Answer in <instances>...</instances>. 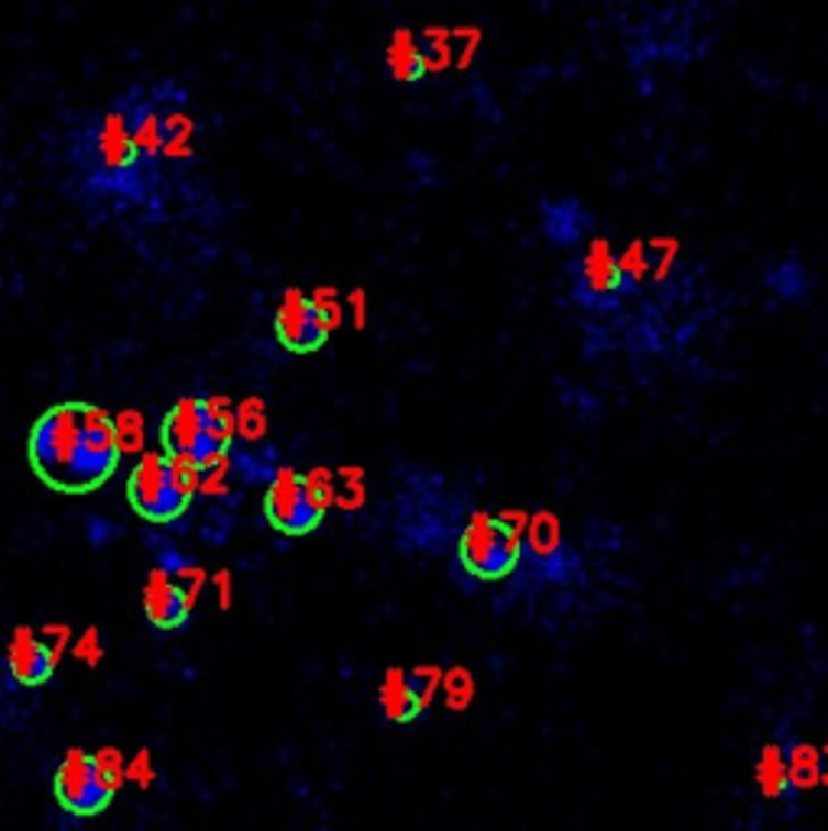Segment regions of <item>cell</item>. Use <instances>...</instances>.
I'll return each instance as SVG.
<instances>
[{
	"label": "cell",
	"mask_w": 828,
	"mask_h": 831,
	"mask_svg": "<svg viewBox=\"0 0 828 831\" xmlns=\"http://www.w3.org/2000/svg\"><path fill=\"white\" fill-rule=\"evenodd\" d=\"M128 779H131V783H137L140 789H146V786L156 779V766H153L150 751H140L137 757L128 763Z\"/></svg>",
	"instance_id": "obj_30"
},
{
	"label": "cell",
	"mask_w": 828,
	"mask_h": 831,
	"mask_svg": "<svg viewBox=\"0 0 828 831\" xmlns=\"http://www.w3.org/2000/svg\"><path fill=\"white\" fill-rule=\"evenodd\" d=\"M754 779L763 799L773 802H786L793 799V786H790V769H786V757H783V744H763L760 751L758 766H754Z\"/></svg>",
	"instance_id": "obj_18"
},
{
	"label": "cell",
	"mask_w": 828,
	"mask_h": 831,
	"mask_svg": "<svg viewBox=\"0 0 828 831\" xmlns=\"http://www.w3.org/2000/svg\"><path fill=\"white\" fill-rule=\"evenodd\" d=\"M763 289L770 296H776L780 302H803L813 292V274L806 270V264L796 254H790V257H780L776 264L766 267Z\"/></svg>",
	"instance_id": "obj_16"
},
{
	"label": "cell",
	"mask_w": 828,
	"mask_h": 831,
	"mask_svg": "<svg viewBox=\"0 0 828 831\" xmlns=\"http://www.w3.org/2000/svg\"><path fill=\"white\" fill-rule=\"evenodd\" d=\"M387 71H390V78L394 81H400V85H416V81H422L426 78V53H422V46L416 43V36L410 30H397L394 36H390V46H387Z\"/></svg>",
	"instance_id": "obj_17"
},
{
	"label": "cell",
	"mask_w": 828,
	"mask_h": 831,
	"mask_svg": "<svg viewBox=\"0 0 828 831\" xmlns=\"http://www.w3.org/2000/svg\"><path fill=\"white\" fill-rule=\"evenodd\" d=\"M312 302H316V309H319V315H322L325 329H329V332H335V329L342 325V306H339V299H335L332 292H319Z\"/></svg>",
	"instance_id": "obj_31"
},
{
	"label": "cell",
	"mask_w": 828,
	"mask_h": 831,
	"mask_svg": "<svg viewBox=\"0 0 828 831\" xmlns=\"http://www.w3.org/2000/svg\"><path fill=\"white\" fill-rule=\"evenodd\" d=\"M7 666H10V673H13V679L20 686H43V683L53 679V673H56L59 663L43 646V640H40L36 630L16 627L13 636H10V643H7Z\"/></svg>",
	"instance_id": "obj_13"
},
{
	"label": "cell",
	"mask_w": 828,
	"mask_h": 831,
	"mask_svg": "<svg viewBox=\"0 0 828 831\" xmlns=\"http://www.w3.org/2000/svg\"><path fill=\"white\" fill-rule=\"evenodd\" d=\"M53 789H56L59 806L71 816H98L114 799V793L101 783V776L91 763V754H85L78 747H71L63 763L56 766Z\"/></svg>",
	"instance_id": "obj_9"
},
{
	"label": "cell",
	"mask_w": 828,
	"mask_h": 831,
	"mask_svg": "<svg viewBox=\"0 0 828 831\" xmlns=\"http://www.w3.org/2000/svg\"><path fill=\"white\" fill-rule=\"evenodd\" d=\"M540 221H543V234H547L552 247H578L585 241V234L595 228V214L575 196L543 199L540 202Z\"/></svg>",
	"instance_id": "obj_14"
},
{
	"label": "cell",
	"mask_w": 828,
	"mask_h": 831,
	"mask_svg": "<svg viewBox=\"0 0 828 831\" xmlns=\"http://www.w3.org/2000/svg\"><path fill=\"white\" fill-rule=\"evenodd\" d=\"M40 640H43V646L53 653L56 663L63 660L66 650H71V630L66 623H46V627L40 630Z\"/></svg>",
	"instance_id": "obj_28"
},
{
	"label": "cell",
	"mask_w": 828,
	"mask_h": 831,
	"mask_svg": "<svg viewBox=\"0 0 828 831\" xmlns=\"http://www.w3.org/2000/svg\"><path fill=\"white\" fill-rule=\"evenodd\" d=\"M783 757H786L793 793L819 786V779H823V751L819 747H813L806 741H790V744H783Z\"/></svg>",
	"instance_id": "obj_19"
},
{
	"label": "cell",
	"mask_w": 828,
	"mask_h": 831,
	"mask_svg": "<svg viewBox=\"0 0 828 831\" xmlns=\"http://www.w3.org/2000/svg\"><path fill=\"white\" fill-rule=\"evenodd\" d=\"M264 517L283 536H309L319 530L325 510L312 500L306 478L292 468H276L264 494Z\"/></svg>",
	"instance_id": "obj_8"
},
{
	"label": "cell",
	"mask_w": 828,
	"mask_h": 831,
	"mask_svg": "<svg viewBox=\"0 0 828 831\" xmlns=\"http://www.w3.org/2000/svg\"><path fill=\"white\" fill-rule=\"evenodd\" d=\"M173 578H176V585L183 588V595L196 605V598H199V591H202V585H206V572L196 568V565H183V568L173 572Z\"/></svg>",
	"instance_id": "obj_29"
},
{
	"label": "cell",
	"mask_w": 828,
	"mask_h": 831,
	"mask_svg": "<svg viewBox=\"0 0 828 831\" xmlns=\"http://www.w3.org/2000/svg\"><path fill=\"white\" fill-rule=\"evenodd\" d=\"M81 432H85V403H59L33 422L26 452L40 481L56 490L63 487V478L78 452Z\"/></svg>",
	"instance_id": "obj_5"
},
{
	"label": "cell",
	"mask_w": 828,
	"mask_h": 831,
	"mask_svg": "<svg viewBox=\"0 0 828 831\" xmlns=\"http://www.w3.org/2000/svg\"><path fill=\"white\" fill-rule=\"evenodd\" d=\"M199 481V468L166 452H143L128 478V500L146 523H173L189 510Z\"/></svg>",
	"instance_id": "obj_3"
},
{
	"label": "cell",
	"mask_w": 828,
	"mask_h": 831,
	"mask_svg": "<svg viewBox=\"0 0 828 831\" xmlns=\"http://www.w3.org/2000/svg\"><path fill=\"white\" fill-rule=\"evenodd\" d=\"M523 562V536L500 517L472 513L459 536V565L478 581H504Z\"/></svg>",
	"instance_id": "obj_4"
},
{
	"label": "cell",
	"mask_w": 828,
	"mask_h": 831,
	"mask_svg": "<svg viewBox=\"0 0 828 831\" xmlns=\"http://www.w3.org/2000/svg\"><path fill=\"white\" fill-rule=\"evenodd\" d=\"M91 763H95L101 783H104L111 793H118V789L124 786V779H128V761H124V754H121L118 747H101L98 754H91Z\"/></svg>",
	"instance_id": "obj_22"
},
{
	"label": "cell",
	"mask_w": 828,
	"mask_h": 831,
	"mask_svg": "<svg viewBox=\"0 0 828 831\" xmlns=\"http://www.w3.org/2000/svg\"><path fill=\"white\" fill-rule=\"evenodd\" d=\"M523 558L543 575V578H565L568 572V550L562 540V523L550 510H540L530 517L523 533Z\"/></svg>",
	"instance_id": "obj_11"
},
{
	"label": "cell",
	"mask_w": 828,
	"mask_h": 831,
	"mask_svg": "<svg viewBox=\"0 0 828 831\" xmlns=\"http://www.w3.org/2000/svg\"><path fill=\"white\" fill-rule=\"evenodd\" d=\"M163 452L199 472L228 458L234 439V413L218 397H183L163 419Z\"/></svg>",
	"instance_id": "obj_2"
},
{
	"label": "cell",
	"mask_w": 828,
	"mask_h": 831,
	"mask_svg": "<svg viewBox=\"0 0 828 831\" xmlns=\"http://www.w3.org/2000/svg\"><path fill=\"white\" fill-rule=\"evenodd\" d=\"M143 611L153 627L159 630H176L183 623L189 621V611H192V601L183 595V588L176 585V578L166 572V568H153L146 575V585H143Z\"/></svg>",
	"instance_id": "obj_12"
},
{
	"label": "cell",
	"mask_w": 828,
	"mask_h": 831,
	"mask_svg": "<svg viewBox=\"0 0 828 831\" xmlns=\"http://www.w3.org/2000/svg\"><path fill=\"white\" fill-rule=\"evenodd\" d=\"M377 701H380V711L390 724H413L422 718V705L416 698L413 686H410V673L400 669V666H390L380 679V689H377Z\"/></svg>",
	"instance_id": "obj_15"
},
{
	"label": "cell",
	"mask_w": 828,
	"mask_h": 831,
	"mask_svg": "<svg viewBox=\"0 0 828 831\" xmlns=\"http://www.w3.org/2000/svg\"><path fill=\"white\" fill-rule=\"evenodd\" d=\"M302 478H306V487H309L312 500H316L322 510H329V507L335 503V478H332V472L316 468V472H309V475H302Z\"/></svg>",
	"instance_id": "obj_26"
},
{
	"label": "cell",
	"mask_w": 828,
	"mask_h": 831,
	"mask_svg": "<svg viewBox=\"0 0 828 831\" xmlns=\"http://www.w3.org/2000/svg\"><path fill=\"white\" fill-rule=\"evenodd\" d=\"M618 270H621L623 289H627V296H630L643 279L653 274V267H650V247H647V244H637V241L627 244V251L618 257Z\"/></svg>",
	"instance_id": "obj_21"
},
{
	"label": "cell",
	"mask_w": 828,
	"mask_h": 831,
	"mask_svg": "<svg viewBox=\"0 0 828 831\" xmlns=\"http://www.w3.org/2000/svg\"><path fill=\"white\" fill-rule=\"evenodd\" d=\"M211 581H214V591H218V605L228 611V608H231V598H234V581H231V572H218Z\"/></svg>",
	"instance_id": "obj_32"
},
{
	"label": "cell",
	"mask_w": 828,
	"mask_h": 831,
	"mask_svg": "<svg viewBox=\"0 0 828 831\" xmlns=\"http://www.w3.org/2000/svg\"><path fill=\"white\" fill-rule=\"evenodd\" d=\"M274 332L276 342L286 347V351H292V354H312V351H319V347L325 345L329 335H332L325 329L316 302L306 292H299V289H286L283 292V299L276 306Z\"/></svg>",
	"instance_id": "obj_10"
},
{
	"label": "cell",
	"mask_w": 828,
	"mask_h": 831,
	"mask_svg": "<svg viewBox=\"0 0 828 831\" xmlns=\"http://www.w3.org/2000/svg\"><path fill=\"white\" fill-rule=\"evenodd\" d=\"M354 322H357V329L364 325V296L361 292H354Z\"/></svg>",
	"instance_id": "obj_33"
},
{
	"label": "cell",
	"mask_w": 828,
	"mask_h": 831,
	"mask_svg": "<svg viewBox=\"0 0 828 831\" xmlns=\"http://www.w3.org/2000/svg\"><path fill=\"white\" fill-rule=\"evenodd\" d=\"M121 465V445L114 432V416L95 403H85V432L69 472L63 478V494H88L101 487Z\"/></svg>",
	"instance_id": "obj_6"
},
{
	"label": "cell",
	"mask_w": 828,
	"mask_h": 831,
	"mask_svg": "<svg viewBox=\"0 0 828 831\" xmlns=\"http://www.w3.org/2000/svg\"><path fill=\"white\" fill-rule=\"evenodd\" d=\"M114 432H118V445H121V455H137V452H143V439H146V425H143V416L134 413V410L114 416Z\"/></svg>",
	"instance_id": "obj_24"
},
{
	"label": "cell",
	"mask_w": 828,
	"mask_h": 831,
	"mask_svg": "<svg viewBox=\"0 0 828 831\" xmlns=\"http://www.w3.org/2000/svg\"><path fill=\"white\" fill-rule=\"evenodd\" d=\"M69 159L81 176V186L95 196H118V199L146 196L124 95L111 108L81 118L71 137Z\"/></svg>",
	"instance_id": "obj_1"
},
{
	"label": "cell",
	"mask_w": 828,
	"mask_h": 831,
	"mask_svg": "<svg viewBox=\"0 0 828 831\" xmlns=\"http://www.w3.org/2000/svg\"><path fill=\"white\" fill-rule=\"evenodd\" d=\"M234 425H238L247 439H261V435H264V425H267V419H264V407H261L257 400L241 403V410H238V416H234Z\"/></svg>",
	"instance_id": "obj_27"
},
{
	"label": "cell",
	"mask_w": 828,
	"mask_h": 831,
	"mask_svg": "<svg viewBox=\"0 0 828 831\" xmlns=\"http://www.w3.org/2000/svg\"><path fill=\"white\" fill-rule=\"evenodd\" d=\"M442 673H445V669H442L439 663H419V666L410 669V686H413L422 711L435 701V695L442 689Z\"/></svg>",
	"instance_id": "obj_23"
},
{
	"label": "cell",
	"mask_w": 828,
	"mask_h": 831,
	"mask_svg": "<svg viewBox=\"0 0 828 831\" xmlns=\"http://www.w3.org/2000/svg\"><path fill=\"white\" fill-rule=\"evenodd\" d=\"M71 656H75L78 663H85V666H98V663L104 660V640H101V633H98L95 627L81 630V633L71 640Z\"/></svg>",
	"instance_id": "obj_25"
},
{
	"label": "cell",
	"mask_w": 828,
	"mask_h": 831,
	"mask_svg": "<svg viewBox=\"0 0 828 831\" xmlns=\"http://www.w3.org/2000/svg\"><path fill=\"white\" fill-rule=\"evenodd\" d=\"M442 698H445V708L449 711H468L472 701H475V693H478V683L472 676L468 666H452L442 673Z\"/></svg>",
	"instance_id": "obj_20"
},
{
	"label": "cell",
	"mask_w": 828,
	"mask_h": 831,
	"mask_svg": "<svg viewBox=\"0 0 828 831\" xmlns=\"http://www.w3.org/2000/svg\"><path fill=\"white\" fill-rule=\"evenodd\" d=\"M823 786H828V744L823 747V779H819Z\"/></svg>",
	"instance_id": "obj_34"
},
{
	"label": "cell",
	"mask_w": 828,
	"mask_h": 831,
	"mask_svg": "<svg viewBox=\"0 0 828 831\" xmlns=\"http://www.w3.org/2000/svg\"><path fill=\"white\" fill-rule=\"evenodd\" d=\"M568 289L572 299L588 312H611L621 306L627 289L618 270V254L608 247V241H592L585 254L568 264Z\"/></svg>",
	"instance_id": "obj_7"
}]
</instances>
